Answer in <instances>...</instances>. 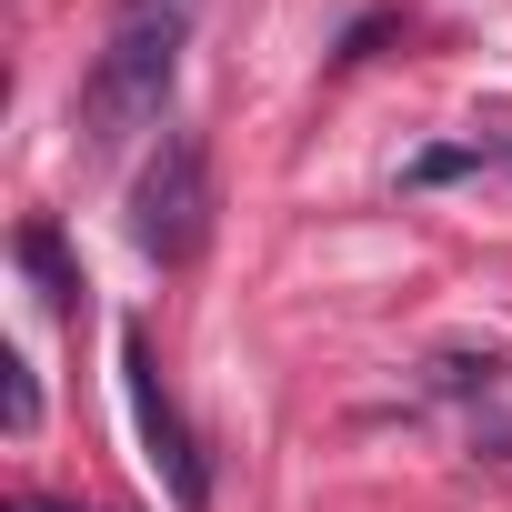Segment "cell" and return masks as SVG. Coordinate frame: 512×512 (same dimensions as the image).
Here are the masks:
<instances>
[{
    "label": "cell",
    "instance_id": "cell-5",
    "mask_svg": "<svg viewBox=\"0 0 512 512\" xmlns=\"http://www.w3.org/2000/svg\"><path fill=\"white\" fill-rule=\"evenodd\" d=\"M0 412H11V432H31V422H41V382H31V362H21V352L0 362Z\"/></svg>",
    "mask_w": 512,
    "mask_h": 512
},
{
    "label": "cell",
    "instance_id": "cell-1",
    "mask_svg": "<svg viewBox=\"0 0 512 512\" xmlns=\"http://www.w3.org/2000/svg\"><path fill=\"white\" fill-rule=\"evenodd\" d=\"M191 21H201V0H121V11H111L101 61H91V81H81V101H71L91 161H111L131 131L161 121V101H171V81H181V51H191Z\"/></svg>",
    "mask_w": 512,
    "mask_h": 512
},
{
    "label": "cell",
    "instance_id": "cell-7",
    "mask_svg": "<svg viewBox=\"0 0 512 512\" xmlns=\"http://www.w3.org/2000/svg\"><path fill=\"white\" fill-rule=\"evenodd\" d=\"M21 512H71V502H21Z\"/></svg>",
    "mask_w": 512,
    "mask_h": 512
},
{
    "label": "cell",
    "instance_id": "cell-6",
    "mask_svg": "<svg viewBox=\"0 0 512 512\" xmlns=\"http://www.w3.org/2000/svg\"><path fill=\"white\" fill-rule=\"evenodd\" d=\"M482 151H512V121H492V131H482Z\"/></svg>",
    "mask_w": 512,
    "mask_h": 512
},
{
    "label": "cell",
    "instance_id": "cell-4",
    "mask_svg": "<svg viewBox=\"0 0 512 512\" xmlns=\"http://www.w3.org/2000/svg\"><path fill=\"white\" fill-rule=\"evenodd\" d=\"M11 251H21V272L41 282V302H51V312H71V302H81V272H71V251H61V231H51V221H21V241H11Z\"/></svg>",
    "mask_w": 512,
    "mask_h": 512
},
{
    "label": "cell",
    "instance_id": "cell-3",
    "mask_svg": "<svg viewBox=\"0 0 512 512\" xmlns=\"http://www.w3.org/2000/svg\"><path fill=\"white\" fill-rule=\"evenodd\" d=\"M121 392H131V422H141V452L161 462L171 502H181V512H201V502H211V452H201V432L181 422V402L161 392V362H151V332H121Z\"/></svg>",
    "mask_w": 512,
    "mask_h": 512
},
{
    "label": "cell",
    "instance_id": "cell-2",
    "mask_svg": "<svg viewBox=\"0 0 512 512\" xmlns=\"http://www.w3.org/2000/svg\"><path fill=\"white\" fill-rule=\"evenodd\" d=\"M211 211H221V181H211V141L201 131H161V151L131 171V241L151 262H191L211 241Z\"/></svg>",
    "mask_w": 512,
    "mask_h": 512
}]
</instances>
